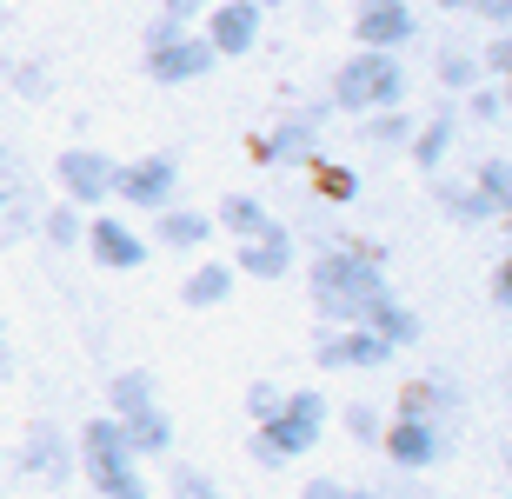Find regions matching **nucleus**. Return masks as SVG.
Returning a JSON list of instances; mask_svg holds the SVG:
<instances>
[{"label":"nucleus","instance_id":"4be33fe9","mask_svg":"<svg viewBox=\"0 0 512 499\" xmlns=\"http://www.w3.org/2000/svg\"><path fill=\"white\" fill-rule=\"evenodd\" d=\"M433 200H439V213H446L453 227H486V220H499V213L473 193V180H439Z\"/></svg>","mask_w":512,"mask_h":499},{"label":"nucleus","instance_id":"7c9ffc66","mask_svg":"<svg viewBox=\"0 0 512 499\" xmlns=\"http://www.w3.org/2000/svg\"><path fill=\"white\" fill-rule=\"evenodd\" d=\"M340 426H346V433H353L360 446H380V433H386L380 406H346V413H340Z\"/></svg>","mask_w":512,"mask_h":499},{"label":"nucleus","instance_id":"f8f14e48","mask_svg":"<svg viewBox=\"0 0 512 499\" xmlns=\"http://www.w3.org/2000/svg\"><path fill=\"white\" fill-rule=\"evenodd\" d=\"M380 453L399 466V473H406V480H419V473L439 460V426L433 420H386Z\"/></svg>","mask_w":512,"mask_h":499},{"label":"nucleus","instance_id":"79ce46f5","mask_svg":"<svg viewBox=\"0 0 512 499\" xmlns=\"http://www.w3.org/2000/svg\"><path fill=\"white\" fill-rule=\"evenodd\" d=\"M499 107H506V114H512V74L499 80Z\"/></svg>","mask_w":512,"mask_h":499},{"label":"nucleus","instance_id":"bb28decb","mask_svg":"<svg viewBox=\"0 0 512 499\" xmlns=\"http://www.w3.org/2000/svg\"><path fill=\"white\" fill-rule=\"evenodd\" d=\"M80 233H87V213L67 207V200L40 213V240H47V247H80Z\"/></svg>","mask_w":512,"mask_h":499},{"label":"nucleus","instance_id":"393cba45","mask_svg":"<svg viewBox=\"0 0 512 499\" xmlns=\"http://www.w3.org/2000/svg\"><path fill=\"white\" fill-rule=\"evenodd\" d=\"M213 227H233L240 240H253V233L273 227V213H266V200H253V193H227L220 213H213Z\"/></svg>","mask_w":512,"mask_h":499},{"label":"nucleus","instance_id":"a211bd4d","mask_svg":"<svg viewBox=\"0 0 512 499\" xmlns=\"http://www.w3.org/2000/svg\"><path fill=\"white\" fill-rule=\"evenodd\" d=\"M153 406H160V380H153L147 366L114 373V386H107V413H114V420H140V413H153Z\"/></svg>","mask_w":512,"mask_h":499},{"label":"nucleus","instance_id":"a19ab883","mask_svg":"<svg viewBox=\"0 0 512 499\" xmlns=\"http://www.w3.org/2000/svg\"><path fill=\"white\" fill-rule=\"evenodd\" d=\"M14 373V353H7V320H0V380Z\"/></svg>","mask_w":512,"mask_h":499},{"label":"nucleus","instance_id":"4468645a","mask_svg":"<svg viewBox=\"0 0 512 499\" xmlns=\"http://www.w3.org/2000/svg\"><path fill=\"white\" fill-rule=\"evenodd\" d=\"M386 360H393V346L366 327H333L320 340V366H386Z\"/></svg>","mask_w":512,"mask_h":499},{"label":"nucleus","instance_id":"dca6fc26","mask_svg":"<svg viewBox=\"0 0 512 499\" xmlns=\"http://www.w3.org/2000/svg\"><path fill=\"white\" fill-rule=\"evenodd\" d=\"M153 240H160V247H173V253H200L213 240V213L180 207V200H173L167 213H153Z\"/></svg>","mask_w":512,"mask_h":499},{"label":"nucleus","instance_id":"7ed1b4c3","mask_svg":"<svg viewBox=\"0 0 512 499\" xmlns=\"http://www.w3.org/2000/svg\"><path fill=\"white\" fill-rule=\"evenodd\" d=\"M326 393H313V386H300V393H286L280 400V413L266 426H253V460L273 473V466H293L300 453H313L320 446V433H326Z\"/></svg>","mask_w":512,"mask_h":499},{"label":"nucleus","instance_id":"f3484780","mask_svg":"<svg viewBox=\"0 0 512 499\" xmlns=\"http://www.w3.org/2000/svg\"><path fill=\"white\" fill-rule=\"evenodd\" d=\"M27 227H34V187H27V173L14 160L0 154V240H14Z\"/></svg>","mask_w":512,"mask_h":499},{"label":"nucleus","instance_id":"6e6552de","mask_svg":"<svg viewBox=\"0 0 512 499\" xmlns=\"http://www.w3.org/2000/svg\"><path fill=\"white\" fill-rule=\"evenodd\" d=\"M353 40H360L366 54H399V47L419 40V20L406 0H360L353 7Z\"/></svg>","mask_w":512,"mask_h":499},{"label":"nucleus","instance_id":"20e7f679","mask_svg":"<svg viewBox=\"0 0 512 499\" xmlns=\"http://www.w3.org/2000/svg\"><path fill=\"white\" fill-rule=\"evenodd\" d=\"M114 154H100V147H60L54 160V180H60V200L80 213H94L100 200H114Z\"/></svg>","mask_w":512,"mask_h":499},{"label":"nucleus","instance_id":"c03bdc74","mask_svg":"<svg viewBox=\"0 0 512 499\" xmlns=\"http://www.w3.org/2000/svg\"><path fill=\"white\" fill-rule=\"evenodd\" d=\"M433 7H453V14H459V7H466V0H433Z\"/></svg>","mask_w":512,"mask_h":499},{"label":"nucleus","instance_id":"1a4fd4ad","mask_svg":"<svg viewBox=\"0 0 512 499\" xmlns=\"http://www.w3.org/2000/svg\"><path fill=\"white\" fill-rule=\"evenodd\" d=\"M200 40L213 47V60H240L260 47V7L253 0H213L207 7V27H200Z\"/></svg>","mask_w":512,"mask_h":499},{"label":"nucleus","instance_id":"b1692460","mask_svg":"<svg viewBox=\"0 0 512 499\" xmlns=\"http://www.w3.org/2000/svg\"><path fill=\"white\" fill-rule=\"evenodd\" d=\"M446 406H453V386H446V380H413L406 393H399V413H393V420H433L439 426V413H446Z\"/></svg>","mask_w":512,"mask_h":499},{"label":"nucleus","instance_id":"49530a36","mask_svg":"<svg viewBox=\"0 0 512 499\" xmlns=\"http://www.w3.org/2000/svg\"><path fill=\"white\" fill-rule=\"evenodd\" d=\"M506 473H512V453H506Z\"/></svg>","mask_w":512,"mask_h":499},{"label":"nucleus","instance_id":"cd10ccee","mask_svg":"<svg viewBox=\"0 0 512 499\" xmlns=\"http://www.w3.org/2000/svg\"><path fill=\"white\" fill-rule=\"evenodd\" d=\"M439 87H446V94H473L479 87V54L446 47V54H439Z\"/></svg>","mask_w":512,"mask_h":499},{"label":"nucleus","instance_id":"412c9836","mask_svg":"<svg viewBox=\"0 0 512 499\" xmlns=\"http://www.w3.org/2000/svg\"><path fill=\"white\" fill-rule=\"evenodd\" d=\"M366 333H380V340H386V346H393V353H399V346H413V340H419V313L406 307L399 293H386L380 307L366 313Z\"/></svg>","mask_w":512,"mask_h":499},{"label":"nucleus","instance_id":"6ab92c4d","mask_svg":"<svg viewBox=\"0 0 512 499\" xmlns=\"http://www.w3.org/2000/svg\"><path fill=\"white\" fill-rule=\"evenodd\" d=\"M80 473L94 480L100 499H147V473H140V460H80Z\"/></svg>","mask_w":512,"mask_h":499},{"label":"nucleus","instance_id":"a878e982","mask_svg":"<svg viewBox=\"0 0 512 499\" xmlns=\"http://www.w3.org/2000/svg\"><path fill=\"white\" fill-rule=\"evenodd\" d=\"M473 193H479V200H486V207H493V213H506L512 207V160H479V173H473Z\"/></svg>","mask_w":512,"mask_h":499},{"label":"nucleus","instance_id":"ea45409f","mask_svg":"<svg viewBox=\"0 0 512 499\" xmlns=\"http://www.w3.org/2000/svg\"><path fill=\"white\" fill-rule=\"evenodd\" d=\"M373 499H433V493H426V486H413L406 473H399V486H393V493H373Z\"/></svg>","mask_w":512,"mask_h":499},{"label":"nucleus","instance_id":"39448f33","mask_svg":"<svg viewBox=\"0 0 512 499\" xmlns=\"http://www.w3.org/2000/svg\"><path fill=\"white\" fill-rule=\"evenodd\" d=\"M114 200H127V207H140V213H167L173 200H180V167H173V154L120 160L114 167Z\"/></svg>","mask_w":512,"mask_h":499},{"label":"nucleus","instance_id":"4c0bfd02","mask_svg":"<svg viewBox=\"0 0 512 499\" xmlns=\"http://www.w3.org/2000/svg\"><path fill=\"white\" fill-rule=\"evenodd\" d=\"M479 20H493V27H512V0H466Z\"/></svg>","mask_w":512,"mask_h":499},{"label":"nucleus","instance_id":"2f4dec72","mask_svg":"<svg viewBox=\"0 0 512 499\" xmlns=\"http://www.w3.org/2000/svg\"><path fill=\"white\" fill-rule=\"evenodd\" d=\"M173 499H220V480L200 466H173Z\"/></svg>","mask_w":512,"mask_h":499},{"label":"nucleus","instance_id":"9b49d317","mask_svg":"<svg viewBox=\"0 0 512 499\" xmlns=\"http://www.w3.org/2000/svg\"><path fill=\"white\" fill-rule=\"evenodd\" d=\"M293 253H300V247H293V233L273 220L266 233H253V240H240V247H233L227 267L240 273V280H286V273H293Z\"/></svg>","mask_w":512,"mask_h":499},{"label":"nucleus","instance_id":"c9c22d12","mask_svg":"<svg viewBox=\"0 0 512 499\" xmlns=\"http://www.w3.org/2000/svg\"><path fill=\"white\" fill-rule=\"evenodd\" d=\"M14 87H20L27 100H40L47 87H54V74H47V67H20V74H14Z\"/></svg>","mask_w":512,"mask_h":499},{"label":"nucleus","instance_id":"5701e85b","mask_svg":"<svg viewBox=\"0 0 512 499\" xmlns=\"http://www.w3.org/2000/svg\"><path fill=\"white\" fill-rule=\"evenodd\" d=\"M120 453L133 460V446H127V433H120L114 413H94V420L80 426V460H120Z\"/></svg>","mask_w":512,"mask_h":499},{"label":"nucleus","instance_id":"37998d69","mask_svg":"<svg viewBox=\"0 0 512 499\" xmlns=\"http://www.w3.org/2000/svg\"><path fill=\"white\" fill-rule=\"evenodd\" d=\"M340 499H373V493H366V486H346V493Z\"/></svg>","mask_w":512,"mask_h":499},{"label":"nucleus","instance_id":"aec40b11","mask_svg":"<svg viewBox=\"0 0 512 499\" xmlns=\"http://www.w3.org/2000/svg\"><path fill=\"white\" fill-rule=\"evenodd\" d=\"M233 280H240V273L227 267V260H200V267L187 273V280H180V300H187V307H227L233 300Z\"/></svg>","mask_w":512,"mask_h":499},{"label":"nucleus","instance_id":"9d476101","mask_svg":"<svg viewBox=\"0 0 512 499\" xmlns=\"http://www.w3.org/2000/svg\"><path fill=\"white\" fill-rule=\"evenodd\" d=\"M80 247L94 253V267H107V273L147 267V240H140L127 220H114V213H87V233H80Z\"/></svg>","mask_w":512,"mask_h":499},{"label":"nucleus","instance_id":"72a5a7b5","mask_svg":"<svg viewBox=\"0 0 512 499\" xmlns=\"http://www.w3.org/2000/svg\"><path fill=\"white\" fill-rule=\"evenodd\" d=\"M506 107H499V87H473L466 94V120H499Z\"/></svg>","mask_w":512,"mask_h":499},{"label":"nucleus","instance_id":"e433bc0d","mask_svg":"<svg viewBox=\"0 0 512 499\" xmlns=\"http://www.w3.org/2000/svg\"><path fill=\"white\" fill-rule=\"evenodd\" d=\"M153 7H160V20H180V27H187V20H200L207 0H153Z\"/></svg>","mask_w":512,"mask_h":499},{"label":"nucleus","instance_id":"f704fd0d","mask_svg":"<svg viewBox=\"0 0 512 499\" xmlns=\"http://www.w3.org/2000/svg\"><path fill=\"white\" fill-rule=\"evenodd\" d=\"M486 67H493L499 80L512 74V27H499V40H486Z\"/></svg>","mask_w":512,"mask_h":499},{"label":"nucleus","instance_id":"2eb2a0df","mask_svg":"<svg viewBox=\"0 0 512 499\" xmlns=\"http://www.w3.org/2000/svg\"><path fill=\"white\" fill-rule=\"evenodd\" d=\"M453 140H459V107L446 100V107H439V114H426L413 127V140H406V147H413V167L439 173V167H446V154H453Z\"/></svg>","mask_w":512,"mask_h":499},{"label":"nucleus","instance_id":"423d86ee","mask_svg":"<svg viewBox=\"0 0 512 499\" xmlns=\"http://www.w3.org/2000/svg\"><path fill=\"white\" fill-rule=\"evenodd\" d=\"M140 60H147V80H160V87H187V80L213 74V47L193 34V27H173L167 40L140 47Z\"/></svg>","mask_w":512,"mask_h":499},{"label":"nucleus","instance_id":"58836bf2","mask_svg":"<svg viewBox=\"0 0 512 499\" xmlns=\"http://www.w3.org/2000/svg\"><path fill=\"white\" fill-rule=\"evenodd\" d=\"M340 493H346V480H326V473H320V480H306L300 499H340Z\"/></svg>","mask_w":512,"mask_h":499},{"label":"nucleus","instance_id":"c85d7f7f","mask_svg":"<svg viewBox=\"0 0 512 499\" xmlns=\"http://www.w3.org/2000/svg\"><path fill=\"white\" fill-rule=\"evenodd\" d=\"M366 140H373V147H406V140H413V114H406V107L366 114Z\"/></svg>","mask_w":512,"mask_h":499},{"label":"nucleus","instance_id":"c756f323","mask_svg":"<svg viewBox=\"0 0 512 499\" xmlns=\"http://www.w3.org/2000/svg\"><path fill=\"white\" fill-rule=\"evenodd\" d=\"M306 180H313V193H320V200H353V193H360V180H353L346 167H333V160H313V167H306Z\"/></svg>","mask_w":512,"mask_h":499},{"label":"nucleus","instance_id":"a18cd8bd","mask_svg":"<svg viewBox=\"0 0 512 499\" xmlns=\"http://www.w3.org/2000/svg\"><path fill=\"white\" fill-rule=\"evenodd\" d=\"M253 7H260V14H266V7H280V0H253Z\"/></svg>","mask_w":512,"mask_h":499},{"label":"nucleus","instance_id":"f257e3e1","mask_svg":"<svg viewBox=\"0 0 512 499\" xmlns=\"http://www.w3.org/2000/svg\"><path fill=\"white\" fill-rule=\"evenodd\" d=\"M306 293H313V313L333 320V327H366V313L380 307L386 293V267L380 247H360V240H340L326 247L313 267H306Z\"/></svg>","mask_w":512,"mask_h":499},{"label":"nucleus","instance_id":"473e14b6","mask_svg":"<svg viewBox=\"0 0 512 499\" xmlns=\"http://www.w3.org/2000/svg\"><path fill=\"white\" fill-rule=\"evenodd\" d=\"M280 400H286V386H273V380H253V386H247V420H253V426H266L273 413H280Z\"/></svg>","mask_w":512,"mask_h":499},{"label":"nucleus","instance_id":"ddd939ff","mask_svg":"<svg viewBox=\"0 0 512 499\" xmlns=\"http://www.w3.org/2000/svg\"><path fill=\"white\" fill-rule=\"evenodd\" d=\"M20 466H27L34 480H47V486H67V480H74V453H67V433H60L54 420L27 426V440H20Z\"/></svg>","mask_w":512,"mask_h":499},{"label":"nucleus","instance_id":"f03ea898","mask_svg":"<svg viewBox=\"0 0 512 499\" xmlns=\"http://www.w3.org/2000/svg\"><path fill=\"white\" fill-rule=\"evenodd\" d=\"M406 94H413V74H406V60L399 54H353L340 60V74H333V94H326V107H340V114H386V107H406Z\"/></svg>","mask_w":512,"mask_h":499},{"label":"nucleus","instance_id":"0eeeda50","mask_svg":"<svg viewBox=\"0 0 512 499\" xmlns=\"http://www.w3.org/2000/svg\"><path fill=\"white\" fill-rule=\"evenodd\" d=\"M247 160L253 167H313V160H320V120L313 114H286L273 134L247 140Z\"/></svg>","mask_w":512,"mask_h":499}]
</instances>
